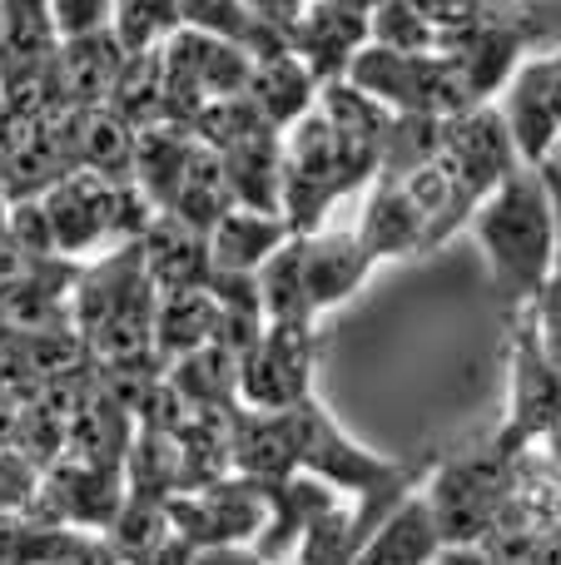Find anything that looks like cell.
<instances>
[{"label":"cell","mask_w":561,"mask_h":565,"mask_svg":"<svg viewBox=\"0 0 561 565\" xmlns=\"http://www.w3.org/2000/svg\"><path fill=\"white\" fill-rule=\"evenodd\" d=\"M165 382L179 392L189 412H239V358H229L214 342L179 358L165 372Z\"/></svg>","instance_id":"484cf974"},{"label":"cell","mask_w":561,"mask_h":565,"mask_svg":"<svg viewBox=\"0 0 561 565\" xmlns=\"http://www.w3.org/2000/svg\"><path fill=\"white\" fill-rule=\"evenodd\" d=\"M254 278H258V298H264V322H318L304 288V244L298 238H288Z\"/></svg>","instance_id":"f1b7e54d"},{"label":"cell","mask_w":561,"mask_h":565,"mask_svg":"<svg viewBox=\"0 0 561 565\" xmlns=\"http://www.w3.org/2000/svg\"><path fill=\"white\" fill-rule=\"evenodd\" d=\"M179 10V30H199L209 40H224V45H239L248 60H264L288 50L284 35H274L268 25H258L248 15L244 0H174Z\"/></svg>","instance_id":"d4e9b609"},{"label":"cell","mask_w":561,"mask_h":565,"mask_svg":"<svg viewBox=\"0 0 561 565\" xmlns=\"http://www.w3.org/2000/svg\"><path fill=\"white\" fill-rule=\"evenodd\" d=\"M264 497H268V521H264V531H258V541L248 546L264 565L294 561L308 526L343 501L334 487H324V481H314V477H288V481H278V487H264Z\"/></svg>","instance_id":"5bb4252c"},{"label":"cell","mask_w":561,"mask_h":565,"mask_svg":"<svg viewBox=\"0 0 561 565\" xmlns=\"http://www.w3.org/2000/svg\"><path fill=\"white\" fill-rule=\"evenodd\" d=\"M10 204H6V189H0V244H6V238H10Z\"/></svg>","instance_id":"ab89813d"},{"label":"cell","mask_w":561,"mask_h":565,"mask_svg":"<svg viewBox=\"0 0 561 565\" xmlns=\"http://www.w3.org/2000/svg\"><path fill=\"white\" fill-rule=\"evenodd\" d=\"M288 224L278 214H254V209H229L209 234V264L214 274H258L278 248L288 244Z\"/></svg>","instance_id":"44dd1931"},{"label":"cell","mask_w":561,"mask_h":565,"mask_svg":"<svg viewBox=\"0 0 561 565\" xmlns=\"http://www.w3.org/2000/svg\"><path fill=\"white\" fill-rule=\"evenodd\" d=\"M532 308L507 318V417L493 437H497V447H507L512 457L542 451L547 437H552L561 422V377L542 348Z\"/></svg>","instance_id":"5b68a950"},{"label":"cell","mask_w":561,"mask_h":565,"mask_svg":"<svg viewBox=\"0 0 561 565\" xmlns=\"http://www.w3.org/2000/svg\"><path fill=\"white\" fill-rule=\"evenodd\" d=\"M433 565H517V561L493 556L487 546H443V556H437Z\"/></svg>","instance_id":"8d00e7d4"},{"label":"cell","mask_w":561,"mask_h":565,"mask_svg":"<svg viewBox=\"0 0 561 565\" xmlns=\"http://www.w3.org/2000/svg\"><path fill=\"white\" fill-rule=\"evenodd\" d=\"M348 194H358V189L343 169L334 129H328V119L318 115V105H314V115H304L284 135V224H288V234L294 238L318 234L328 209Z\"/></svg>","instance_id":"52a82bcc"},{"label":"cell","mask_w":561,"mask_h":565,"mask_svg":"<svg viewBox=\"0 0 561 565\" xmlns=\"http://www.w3.org/2000/svg\"><path fill=\"white\" fill-rule=\"evenodd\" d=\"M517 164H522V154H517L512 135H507V119L497 105L467 109V115L447 119V145H443V159H437V169H443V179H447V209L433 234V254L457 228L473 224V214L493 199V189L502 184Z\"/></svg>","instance_id":"277c9868"},{"label":"cell","mask_w":561,"mask_h":565,"mask_svg":"<svg viewBox=\"0 0 561 565\" xmlns=\"http://www.w3.org/2000/svg\"><path fill=\"white\" fill-rule=\"evenodd\" d=\"M219 159H224L229 189H234V209L284 218V135L278 129H264Z\"/></svg>","instance_id":"d6986e66"},{"label":"cell","mask_w":561,"mask_h":565,"mask_svg":"<svg viewBox=\"0 0 561 565\" xmlns=\"http://www.w3.org/2000/svg\"><path fill=\"white\" fill-rule=\"evenodd\" d=\"M219 328V308L209 288H179V292H159L155 302V358L165 362V372L179 358L209 348Z\"/></svg>","instance_id":"603a6c76"},{"label":"cell","mask_w":561,"mask_h":565,"mask_svg":"<svg viewBox=\"0 0 561 565\" xmlns=\"http://www.w3.org/2000/svg\"><path fill=\"white\" fill-rule=\"evenodd\" d=\"M264 521H268L264 487L244 481V477H224V481H214V487L169 497V531H174L179 541H189L194 551L254 546Z\"/></svg>","instance_id":"9c48e42d"},{"label":"cell","mask_w":561,"mask_h":565,"mask_svg":"<svg viewBox=\"0 0 561 565\" xmlns=\"http://www.w3.org/2000/svg\"><path fill=\"white\" fill-rule=\"evenodd\" d=\"M248 105L264 115L268 129H278V135H288V129L298 125L304 115H314L318 105V79L304 70V60L288 55V50H278V55H264L248 65Z\"/></svg>","instance_id":"ac0fdd59"},{"label":"cell","mask_w":561,"mask_h":565,"mask_svg":"<svg viewBox=\"0 0 561 565\" xmlns=\"http://www.w3.org/2000/svg\"><path fill=\"white\" fill-rule=\"evenodd\" d=\"M234 209V189H229V174H224V159L214 154V149L194 145V154H189V169L184 179H179L174 189V204H169V214L179 218V224H189L194 234H214V224Z\"/></svg>","instance_id":"4316f807"},{"label":"cell","mask_w":561,"mask_h":565,"mask_svg":"<svg viewBox=\"0 0 561 565\" xmlns=\"http://www.w3.org/2000/svg\"><path fill=\"white\" fill-rule=\"evenodd\" d=\"M353 234H358V244L368 248L373 264H388V258H423L427 214L417 209V199L407 194L403 179H373Z\"/></svg>","instance_id":"7c38bea8"},{"label":"cell","mask_w":561,"mask_h":565,"mask_svg":"<svg viewBox=\"0 0 561 565\" xmlns=\"http://www.w3.org/2000/svg\"><path fill=\"white\" fill-rule=\"evenodd\" d=\"M368 45L398 55H437V30L417 10V0H378L368 15Z\"/></svg>","instance_id":"4dcf8cb0"},{"label":"cell","mask_w":561,"mask_h":565,"mask_svg":"<svg viewBox=\"0 0 561 565\" xmlns=\"http://www.w3.org/2000/svg\"><path fill=\"white\" fill-rule=\"evenodd\" d=\"M477 234V248L487 258V278L507 318L527 312L557 274V209L542 169L517 164L493 189L483 209L467 224Z\"/></svg>","instance_id":"6da1fadb"},{"label":"cell","mask_w":561,"mask_h":565,"mask_svg":"<svg viewBox=\"0 0 561 565\" xmlns=\"http://www.w3.org/2000/svg\"><path fill=\"white\" fill-rule=\"evenodd\" d=\"M318 115L328 119L338 139V154H343V169L353 179V189H368L378 179V164H383V145L388 129H393V109L378 105L373 95H363L348 79H334V85L318 89Z\"/></svg>","instance_id":"8fae6325"},{"label":"cell","mask_w":561,"mask_h":565,"mask_svg":"<svg viewBox=\"0 0 561 565\" xmlns=\"http://www.w3.org/2000/svg\"><path fill=\"white\" fill-rule=\"evenodd\" d=\"M115 6L119 0H50V25H55L60 45L85 35H105L115 25Z\"/></svg>","instance_id":"836d02e7"},{"label":"cell","mask_w":561,"mask_h":565,"mask_svg":"<svg viewBox=\"0 0 561 565\" xmlns=\"http://www.w3.org/2000/svg\"><path fill=\"white\" fill-rule=\"evenodd\" d=\"M125 50L109 35H85V40H65L55 50V65H50V89H55L60 109H99L115 89L119 70H125Z\"/></svg>","instance_id":"2e32d148"},{"label":"cell","mask_w":561,"mask_h":565,"mask_svg":"<svg viewBox=\"0 0 561 565\" xmlns=\"http://www.w3.org/2000/svg\"><path fill=\"white\" fill-rule=\"evenodd\" d=\"M174 30H179L174 0H119L109 35L119 40L125 55H145V50H165Z\"/></svg>","instance_id":"1f68e13d"},{"label":"cell","mask_w":561,"mask_h":565,"mask_svg":"<svg viewBox=\"0 0 561 565\" xmlns=\"http://www.w3.org/2000/svg\"><path fill=\"white\" fill-rule=\"evenodd\" d=\"M199 139L189 135L184 125H155V129H139V145H135V189L169 214L174 204V189L189 169V154H194Z\"/></svg>","instance_id":"cb8c5ba5"},{"label":"cell","mask_w":561,"mask_h":565,"mask_svg":"<svg viewBox=\"0 0 561 565\" xmlns=\"http://www.w3.org/2000/svg\"><path fill=\"white\" fill-rule=\"evenodd\" d=\"M248 6V15L258 20V25H268L274 35H284L288 40V30L304 20V10H308V0H244Z\"/></svg>","instance_id":"e575fe53"},{"label":"cell","mask_w":561,"mask_h":565,"mask_svg":"<svg viewBox=\"0 0 561 565\" xmlns=\"http://www.w3.org/2000/svg\"><path fill=\"white\" fill-rule=\"evenodd\" d=\"M194 565H264L248 546H219V551H199Z\"/></svg>","instance_id":"74e56055"},{"label":"cell","mask_w":561,"mask_h":565,"mask_svg":"<svg viewBox=\"0 0 561 565\" xmlns=\"http://www.w3.org/2000/svg\"><path fill=\"white\" fill-rule=\"evenodd\" d=\"M298 244H304V288H308V302H314L318 318L343 308L368 282V274L378 268L373 258H368V248L358 244L353 228H318V234L298 238Z\"/></svg>","instance_id":"4fadbf2b"},{"label":"cell","mask_w":561,"mask_h":565,"mask_svg":"<svg viewBox=\"0 0 561 565\" xmlns=\"http://www.w3.org/2000/svg\"><path fill=\"white\" fill-rule=\"evenodd\" d=\"M55 50L60 35L50 25V0H0V89L45 79Z\"/></svg>","instance_id":"9a60e30c"},{"label":"cell","mask_w":561,"mask_h":565,"mask_svg":"<svg viewBox=\"0 0 561 565\" xmlns=\"http://www.w3.org/2000/svg\"><path fill=\"white\" fill-rule=\"evenodd\" d=\"M139 258L155 292H179V288H209L214 264H209V238L179 224L174 214H159L139 238Z\"/></svg>","instance_id":"e0dca14e"},{"label":"cell","mask_w":561,"mask_h":565,"mask_svg":"<svg viewBox=\"0 0 561 565\" xmlns=\"http://www.w3.org/2000/svg\"><path fill=\"white\" fill-rule=\"evenodd\" d=\"M522 457L497 447V437H483L473 447H457L443 461H433V471L423 481V497L437 531H443V546H477L493 531Z\"/></svg>","instance_id":"3957f363"},{"label":"cell","mask_w":561,"mask_h":565,"mask_svg":"<svg viewBox=\"0 0 561 565\" xmlns=\"http://www.w3.org/2000/svg\"><path fill=\"white\" fill-rule=\"evenodd\" d=\"M437 556H443V531H437L433 511H427V497L413 491V497L363 541L353 565H433Z\"/></svg>","instance_id":"ffe728a7"},{"label":"cell","mask_w":561,"mask_h":565,"mask_svg":"<svg viewBox=\"0 0 561 565\" xmlns=\"http://www.w3.org/2000/svg\"><path fill=\"white\" fill-rule=\"evenodd\" d=\"M368 15L373 10L353 0H308L304 20L288 30V55L304 60V70L318 79V89L348 79V65L368 45Z\"/></svg>","instance_id":"30bf717a"},{"label":"cell","mask_w":561,"mask_h":565,"mask_svg":"<svg viewBox=\"0 0 561 565\" xmlns=\"http://www.w3.org/2000/svg\"><path fill=\"white\" fill-rule=\"evenodd\" d=\"M443 145H447V119L393 115V129H388L378 179H407V174H417V169H433L437 159H443Z\"/></svg>","instance_id":"f546056e"},{"label":"cell","mask_w":561,"mask_h":565,"mask_svg":"<svg viewBox=\"0 0 561 565\" xmlns=\"http://www.w3.org/2000/svg\"><path fill=\"white\" fill-rule=\"evenodd\" d=\"M318 322H268L258 348L239 362V407L288 412L314 397Z\"/></svg>","instance_id":"ba28073f"},{"label":"cell","mask_w":561,"mask_h":565,"mask_svg":"<svg viewBox=\"0 0 561 565\" xmlns=\"http://www.w3.org/2000/svg\"><path fill=\"white\" fill-rule=\"evenodd\" d=\"M537 60V75L547 79V89H552L557 99V115H561V50H552V55H532Z\"/></svg>","instance_id":"f35d334b"},{"label":"cell","mask_w":561,"mask_h":565,"mask_svg":"<svg viewBox=\"0 0 561 565\" xmlns=\"http://www.w3.org/2000/svg\"><path fill=\"white\" fill-rule=\"evenodd\" d=\"M70 135H75V164L85 174H99L109 184H129L135 179V145L139 135L119 115L99 109H70Z\"/></svg>","instance_id":"7402d4cb"},{"label":"cell","mask_w":561,"mask_h":565,"mask_svg":"<svg viewBox=\"0 0 561 565\" xmlns=\"http://www.w3.org/2000/svg\"><path fill=\"white\" fill-rule=\"evenodd\" d=\"M194 556H199V551L189 546V541H179L174 531H169L159 546H149L145 556H135V561H125V565H194Z\"/></svg>","instance_id":"d590c367"},{"label":"cell","mask_w":561,"mask_h":565,"mask_svg":"<svg viewBox=\"0 0 561 565\" xmlns=\"http://www.w3.org/2000/svg\"><path fill=\"white\" fill-rule=\"evenodd\" d=\"M288 431V451H294V471L298 477H314L324 487H334L338 497H378V491L393 487H413V481H427L437 457H413V461H388L378 451L358 447L318 397L298 402V407L278 412Z\"/></svg>","instance_id":"7a4b0ae2"},{"label":"cell","mask_w":561,"mask_h":565,"mask_svg":"<svg viewBox=\"0 0 561 565\" xmlns=\"http://www.w3.org/2000/svg\"><path fill=\"white\" fill-rule=\"evenodd\" d=\"M348 85L373 95L393 115H433L457 119L467 109H483L467 99V85L447 55H398V50L363 45L358 60L348 65Z\"/></svg>","instance_id":"8992f818"},{"label":"cell","mask_w":561,"mask_h":565,"mask_svg":"<svg viewBox=\"0 0 561 565\" xmlns=\"http://www.w3.org/2000/svg\"><path fill=\"white\" fill-rule=\"evenodd\" d=\"M109 115H119L129 129H155L165 125V50H145V55H129L119 70L115 89L105 99Z\"/></svg>","instance_id":"83f0119b"},{"label":"cell","mask_w":561,"mask_h":565,"mask_svg":"<svg viewBox=\"0 0 561 565\" xmlns=\"http://www.w3.org/2000/svg\"><path fill=\"white\" fill-rule=\"evenodd\" d=\"M45 487V467L20 447H0V516H30Z\"/></svg>","instance_id":"d6a6232c"}]
</instances>
